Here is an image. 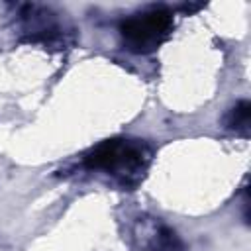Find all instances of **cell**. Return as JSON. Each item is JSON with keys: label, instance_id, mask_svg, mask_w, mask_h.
<instances>
[{"label": "cell", "instance_id": "cell-1", "mask_svg": "<svg viewBox=\"0 0 251 251\" xmlns=\"http://www.w3.org/2000/svg\"><path fill=\"white\" fill-rule=\"evenodd\" d=\"M151 157L153 153L145 141L112 137L92 147L84 157V165L90 171H100L112 176L124 188H133L143 180L151 165Z\"/></svg>", "mask_w": 251, "mask_h": 251}, {"label": "cell", "instance_id": "cell-2", "mask_svg": "<svg viewBox=\"0 0 251 251\" xmlns=\"http://www.w3.org/2000/svg\"><path fill=\"white\" fill-rule=\"evenodd\" d=\"M18 29L24 41L41 45L45 49L63 51L75 45V27L63 14L43 4H22L16 14Z\"/></svg>", "mask_w": 251, "mask_h": 251}, {"label": "cell", "instance_id": "cell-3", "mask_svg": "<svg viewBox=\"0 0 251 251\" xmlns=\"http://www.w3.org/2000/svg\"><path fill=\"white\" fill-rule=\"evenodd\" d=\"M175 29V14L167 6H147L129 14L120 24V35L124 45L139 55L157 51Z\"/></svg>", "mask_w": 251, "mask_h": 251}, {"label": "cell", "instance_id": "cell-4", "mask_svg": "<svg viewBox=\"0 0 251 251\" xmlns=\"http://www.w3.org/2000/svg\"><path fill=\"white\" fill-rule=\"evenodd\" d=\"M135 237L147 251H184L180 235L159 218H139L135 226Z\"/></svg>", "mask_w": 251, "mask_h": 251}, {"label": "cell", "instance_id": "cell-5", "mask_svg": "<svg viewBox=\"0 0 251 251\" xmlns=\"http://www.w3.org/2000/svg\"><path fill=\"white\" fill-rule=\"evenodd\" d=\"M224 127L247 137L251 127V104L249 100H237L224 116Z\"/></svg>", "mask_w": 251, "mask_h": 251}]
</instances>
